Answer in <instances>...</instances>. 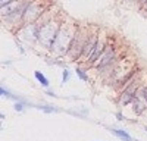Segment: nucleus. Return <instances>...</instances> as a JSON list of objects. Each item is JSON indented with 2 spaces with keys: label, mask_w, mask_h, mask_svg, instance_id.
<instances>
[{
  "label": "nucleus",
  "mask_w": 147,
  "mask_h": 141,
  "mask_svg": "<svg viewBox=\"0 0 147 141\" xmlns=\"http://www.w3.org/2000/svg\"><path fill=\"white\" fill-rule=\"evenodd\" d=\"M69 81V70L68 69H63V72H62V82L65 84V82Z\"/></svg>",
  "instance_id": "nucleus-14"
},
{
  "label": "nucleus",
  "mask_w": 147,
  "mask_h": 141,
  "mask_svg": "<svg viewBox=\"0 0 147 141\" xmlns=\"http://www.w3.org/2000/svg\"><path fill=\"white\" fill-rule=\"evenodd\" d=\"M75 74H77V77H78L81 81H84V82L88 81V74L85 72V70H84L81 66H77V68H75Z\"/></svg>",
  "instance_id": "nucleus-13"
},
{
  "label": "nucleus",
  "mask_w": 147,
  "mask_h": 141,
  "mask_svg": "<svg viewBox=\"0 0 147 141\" xmlns=\"http://www.w3.org/2000/svg\"><path fill=\"white\" fill-rule=\"evenodd\" d=\"M110 131H112L116 137H119L121 140H124V141H134L132 137H131L127 131H124V129H110Z\"/></svg>",
  "instance_id": "nucleus-11"
},
{
  "label": "nucleus",
  "mask_w": 147,
  "mask_h": 141,
  "mask_svg": "<svg viewBox=\"0 0 147 141\" xmlns=\"http://www.w3.org/2000/svg\"><path fill=\"white\" fill-rule=\"evenodd\" d=\"M90 30H91V27H88V25H80L78 27L77 34H75V37H74V41L71 44V49L66 54V59H69V60H72V62L81 59L84 46H85V43H87V38L90 35Z\"/></svg>",
  "instance_id": "nucleus-3"
},
{
  "label": "nucleus",
  "mask_w": 147,
  "mask_h": 141,
  "mask_svg": "<svg viewBox=\"0 0 147 141\" xmlns=\"http://www.w3.org/2000/svg\"><path fill=\"white\" fill-rule=\"evenodd\" d=\"M0 93H2V96H6V97H12L9 90H5V87H0Z\"/></svg>",
  "instance_id": "nucleus-15"
},
{
  "label": "nucleus",
  "mask_w": 147,
  "mask_h": 141,
  "mask_svg": "<svg viewBox=\"0 0 147 141\" xmlns=\"http://www.w3.org/2000/svg\"><path fill=\"white\" fill-rule=\"evenodd\" d=\"M15 110H16V112H22V110H24V104L16 101V103H15Z\"/></svg>",
  "instance_id": "nucleus-16"
},
{
  "label": "nucleus",
  "mask_w": 147,
  "mask_h": 141,
  "mask_svg": "<svg viewBox=\"0 0 147 141\" xmlns=\"http://www.w3.org/2000/svg\"><path fill=\"white\" fill-rule=\"evenodd\" d=\"M34 77H35V79L38 81L43 87H49V79L40 72V70H35V72H34Z\"/></svg>",
  "instance_id": "nucleus-12"
},
{
  "label": "nucleus",
  "mask_w": 147,
  "mask_h": 141,
  "mask_svg": "<svg viewBox=\"0 0 147 141\" xmlns=\"http://www.w3.org/2000/svg\"><path fill=\"white\" fill-rule=\"evenodd\" d=\"M47 10L49 9L44 5V0H32V2L28 5L27 10L24 12L22 25H24V23H34V22H37Z\"/></svg>",
  "instance_id": "nucleus-6"
},
{
  "label": "nucleus",
  "mask_w": 147,
  "mask_h": 141,
  "mask_svg": "<svg viewBox=\"0 0 147 141\" xmlns=\"http://www.w3.org/2000/svg\"><path fill=\"white\" fill-rule=\"evenodd\" d=\"M99 30L91 27L90 30V35H88V38H87V43H85L84 46V50H82V54H81V63H87L88 62V59L91 57V54L94 53V49H96V44H97V40H99Z\"/></svg>",
  "instance_id": "nucleus-7"
},
{
  "label": "nucleus",
  "mask_w": 147,
  "mask_h": 141,
  "mask_svg": "<svg viewBox=\"0 0 147 141\" xmlns=\"http://www.w3.org/2000/svg\"><path fill=\"white\" fill-rule=\"evenodd\" d=\"M119 60L121 59L118 56V47H116V44L113 41L109 40L106 47H105V50H103V53H102V56L99 57V60L94 63L93 68L96 70H100V69H103L106 66H110V65H113V63H116Z\"/></svg>",
  "instance_id": "nucleus-4"
},
{
  "label": "nucleus",
  "mask_w": 147,
  "mask_h": 141,
  "mask_svg": "<svg viewBox=\"0 0 147 141\" xmlns=\"http://www.w3.org/2000/svg\"><path fill=\"white\" fill-rule=\"evenodd\" d=\"M144 129H146V131H147V126H146V128H144Z\"/></svg>",
  "instance_id": "nucleus-20"
},
{
  "label": "nucleus",
  "mask_w": 147,
  "mask_h": 141,
  "mask_svg": "<svg viewBox=\"0 0 147 141\" xmlns=\"http://www.w3.org/2000/svg\"><path fill=\"white\" fill-rule=\"evenodd\" d=\"M62 18L53 15L52 12H46V13L37 21L40 27V32H38V46H41L46 50H52L53 43L56 40V35L59 32V28L62 25Z\"/></svg>",
  "instance_id": "nucleus-1"
},
{
  "label": "nucleus",
  "mask_w": 147,
  "mask_h": 141,
  "mask_svg": "<svg viewBox=\"0 0 147 141\" xmlns=\"http://www.w3.org/2000/svg\"><path fill=\"white\" fill-rule=\"evenodd\" d=\"M138 88H140V85L137 84V81L131 79L129 84L124 88V91H122V94H121V99H119L121 106H127V104L132 103V100L136 99V96H137Z\"/></svg>",
  "instance_id": "nucleus-10"
},
{
  "label": "nucleus",
  "mask_w": 147,
  "mask_h": 141,
  "mask_svg": "<svg viewBox=\"0 0 147 141\" xmlns=\"http://www.w3.org/2000/svg\"><path fill=\"white\" fill-rule=\"evenodd\" d=\"M78 23H75L71 19H63L62 21V25L59 28V32L56 35V40L53 43V47H52V53L56 56V57H66L69 49H71V44L74 41V37L77 34V30H78Z\"/></svg>",
  "instance_id": "nucleus-2"
},
{
  "label": "nucleus",
  "mask_w": 147,
  "mask_h": 141,
  "mask_svg": "<svg viewBox=\"0 0 147 141\" xmlns=\"http://www.w3.org/2000/svg\"><path fill=\"white\" fill-rule=\"evenodd\" d=\"M40 109H43L44 112H56L55 107H46V106H40Z\"/></svg>",
  "instance_id": "nucleus-17"
},
{
  "label": "nucleus",
  "mask_w": 147,
  "mask_h": 141,
  "mask_svg": "<svg viewBox=\"0 0 147 141\" xmlns=\"http://www.w3.org/2000/svg\"><path fill=\"white\" fill-rule=\"evenodd\" d=\"M10 2H13V0H0V6H5V5H7Z\"/></svg>",
  "instance_id": "nucleus-18"
},
{
  "label": "nucleus",
  "mask_w": 147,
  "mask_h": 141,
  "mask_svg": "<svg viewBox=\"0 0 147 141\" xmlns=\"http://www.w3.org/2000/svg\"><path fill=\"white\" fill-rule=\"evenodd\" d=\"M38 32H40V27L37 22H34V23H24V25H21L15 34L25 44L37 46L38 44Z\"/></svg>",
  "instance_id": "nucleus-5"
},
{
  "label": "nucleus",
  "mask_w": 147,
  "mask_h": 141,
  "mask_svg": "<svg viewBox=\"0 0 147 141\" xmlns=\"http://www.w3.org/2000/svg\"><path fill=\"white\" fill-rule=\"evenodd\" d=\"M143 10H144V12H147V3L144 5V7H143Z\"/></svg>",
  "instance_id": "nucleus-19"
},
{
  "label": "nucleus",
  "mask_w": 147,
  "mask_h": 141,
  "mask_svg": "<svg viewBox=\"0 0 147 141\" xmlns=\"http://www.w3.org/2000/svg\"><path fill=\"white\" fill-rule=\"evenodd\" d=\"M132 109L137 115L143 113L144 110H147V85H141L137 91L136 99L132 100Z\"/></svg>",
  "instance_id": "nucleus-9"
},
{
  "label": "nucleus",
  "mask_w": 147,
  "mask_h": 141,
  "mask_svg": "<svg viewBox=\"0 0 147 141\" xmlns=\"http://www.w3.org/2000/svg\"><path fill=\"white\" fill-rule=\"evenodd\" d=\"M107 41H109V35H106V34H103V32H99V40H97L94 53H93L91 57L88 59V62H87V63H82V65L88 66V68H93L94 63L99 60V57L102 56V53H103V50H105V47H106Z\"/></svg>",
  "instance_id": "nucleus-8"
}]
</instances>
